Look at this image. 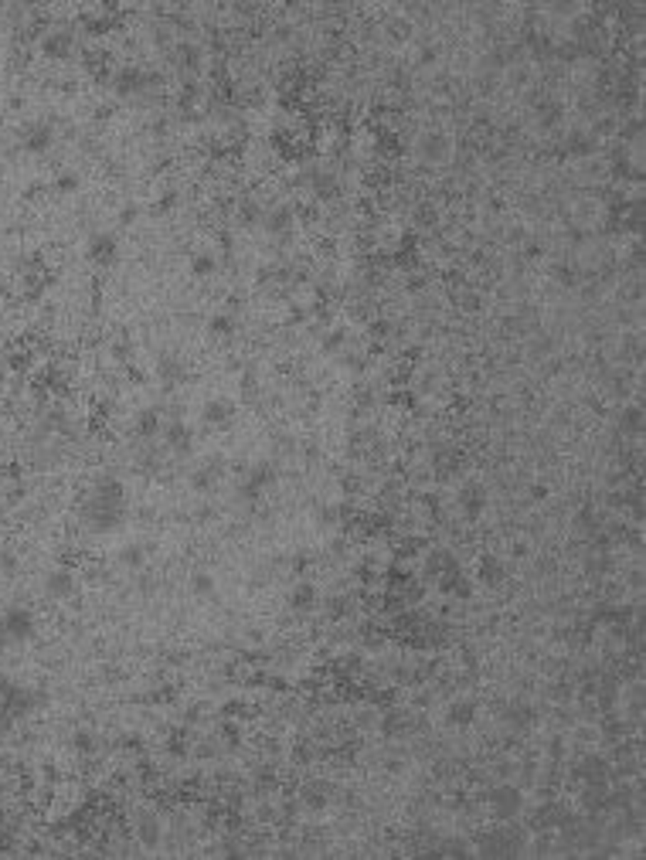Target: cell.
<instances>
[{
    "instance_id": "cell-17",
    "label": "cell",
    "mask_w": 646,
    "mask_h": 860,
    "mask_svg": "<svg viewBox=\"0 0 646 860\" xmlns=\"http://www.w3.org/2000/svg\"><path fill=\"white\" fill-rule=\"evenodd\" d=\"M507 578V571H504V561L500 558H483L480 561V582L483 585H500Z\"/></svg>"
},
{
    "instance_id": "cell-5",
    "label": "cell",
    "mask_w": 646,
    "mask_h": 860,
    "mask_svg": "<svg viewBox=\"0 0 646 860\" xmlns=\"http://www.w3.org/2000/svg\"><path fill=\"white\" fill-rule=\"evenodd\" d=\"M75 588H78V582H75V571L72 568H51L45 575V595L48 599L65 602V599L75 595Z\"/></svg>"
},
{
    "instance_id": "cell-20",
    "label": "cell",
    "mask_w": 646,
    "mask_h": 860,
    "mask_svg": "<svg viewBox=\"0 0 646 860\" xmlns=\"http://www.w3.org/2000/svg\"><path fill=\"white\" fill-rule=\"evenodd\" d=\"M473 718H477V704L473 701H456V704L449 707V724H456V728L473 724Z\"/></svg>"
},
{
    "instance_id": "cell-29",
    "label": "cell",
    "mask_w": 646,
    "mask_h": 860,
    "mask_svg": "<svg viewBox=\"0 0 646 860\" xmlns=\"http://www.w3.org/2000/svg\"><path fill=\"white\" fill-rule=\"evenodd\" d=\"M313 187H317V198H334V194H337V181H334V177H327V174H320Z\"/></svg>"
},
{
    "instance_id": "cell-16",
    "label": "cell",
    "mask_w": 646,
    "mask_h": 860,
    "mask_svg": "<svg viewBox=\"0 0 646 860\" xmlns=\"http://www.w3.org/2000/svg\"><path fill=\"white\" fill-rule=\"evenodd\" d=\"M460 504H462V510H466V517H480L483 507H487V497H483L480 487H466V490L460 493Z\"/></svg>"
},
{
    "instance_id": "cell-4",
    "label": "cell",
    "mask_w": 646,
    "mask_h": 860,
    "mask_svg": "<svg viewBox=\"0 0 646 860\" xmlns=\"http://www.w3.org/2000/svg\"><path fill=\"white\" fill-rule=\"evenodd\" d=\"M147 85H154V75L137 68V65H126V68H120L112 75V92L116 95H139Z\"/></svg>"
},
{
    "instance_id": "cell-34",
    "label": "cell",
    "mask_w": 646,
    "mask_h": 860,
    "mask_svg": "<svg viewBox=\"0 0 646 860\" xmlns=\"http://www.w3.org/2000/svg\"><path fill=\"white\" fill-rule=\"evenodd\" d=\"M157 829H160V827H157V819H143V827H139V837H143L147 844H154V840H157Z\"/></svg>"
},
{
    "instance_id": "cell-9",
    "label": "cell",
    "mask_w": 646,
    "mask_h": 860,
    "mask_svg": "<svg viewBox=\"0 0 646 860\" xmlns=\"http://www.w3.org/2000/svg\"><path fill=\"white\" fill-rule=\"evenodd\" d=\"M72 45H75V38H72L68 28H51L41 38V51H45L48 58H68L72 55Z\"/></svg>"
},
{
    "instance_id": "cell-33",
    "label": "cell",
    "mask_w": 646,
    "mask_h": 860,
    "mask_svg": "<svg viewBox=\"0 0 646 860\" xmlns=\"http://www.w3.org/2000/svg\"><path fill=\"white\" fill-rule=\"evenodd\" d=\"M242 221H248V225L259 221V204H255V201H245V204H242Z\"/></svg>"
},
{
    "instance_id": "cell-1",
    "label": "cell",
    "mask_w": 646,
    "mask_h": 860,
    "mask_svg": "<svg viewBox=\"0 0 646 860\" xmlns=\"http://www.w3.org/2000/svg\"><path fill=\"white\" fill-rule=\"evenodd\" d=\"M85 521L99 534L120 527V521H123V487L116 479H99L95 483L92 497L85 504Z\"/></svg>"
},
{
    "instance_id": "cell-15",
    "label": "cell",
    "mask_w": 646,
    "mask_h": 860,
    "mask_svg": "<svg viewBox=\"0 0 646 860\" xmlns=\"http://www.w3.org/2000/svg\"><path fill=\"white\" fill-rule=\"evenodd\" d=\"M317 605V588L309 582H296L290 592V609L292 612H309Z\"/></svg>"
},
{
    "instance_id": "cell-11",
    "label": "cell",
    "mask_w": 646,
    "mask_h": 860,
    "mask_svg": "<svg viewBox=\"0 0 646 860\" xmlns=\"http://www.w3.org/2000/svg\"><path fill=\"white\" fill-rule=\"evenodd\" d=\"M490 806L497 816H514L517 809H521V792L514 789V785H500V789H493L490 792Z\"/></svg>"
},
{
    "instance_id": "cell-38",
    "label": "cell",
    "mask_w": 646,
    "mask_h": 860,
    "mask_svg": "<svg viewBox=\"0 0 646 860\" xmlns=\"http://www.w3.org/2000/svg\"><path fill=\"white\" fill-rule=\"evenodd\" d=\"M327 609H330V615H340L344 609H347V602H344V599H330V602H327Z\"/></svg>"
},
{
    "instance_id": "cell-35",
    "label": "cell",
    "mask_w": 646,
    "mask_h": 860,
    "mask_svg": "<svg viewBox=\"0 0 646 860\" xmlns=\"http://www.w3.org/2000/svg\"><path fill=\"white\" fill-rule=\"evenodd\" d=\"M14 568H17V558L11 551H0V571L4 575H14Z\"/></svg>"
},
{
    "instance_id": "cell-19",
    "label": "cell",
    "mask_w": 646,
    "mask_h": 860,
    "mask_svg": "<svg viewBox=\"0 0 646 860\" xmlns=\"http://www.w3.org/2000/svg\"><path fill=\"white\" fill-rule=\"evenodd\" d=\"M265 228L272 231V235H286V231L292 228V211L290 208H272V211L265 215Z\"/></svg>"
},
{
    "instance_id": "cell-28",
    "label": "cell",
    "mask_w": 646,
    "mask_h": 860,
    "mask_svg": "<svg viewBox=\"0 0 646 860\" xmlns=\"http://www.w3.org/2000/svg\"><path fill=\"white\" fill-rule=\"evenodd\" d=\"M568 150L575 156H585L588 150H592V139L585 137V133H571V137H568Z\"/></svg>"
},
{
    "instance_id": "cell-7",
    "label": "cell",
    "mask_w": 646,
    "mask_h": 860,
    "mask_svg": "<svg viewBox=\"0 0 646 860\" xmlns=\"http://www.w3.org/2000/svg\"><path fill=\"white\" fill-rule=\"evenodd\" d=\"M51 143H55V129H51V123H31V126H24V133H21V147H24L28 154H48Z\"/></svg>"
},
{
    "instance_id": "cell-3",
    "label": "cell",
    "mask_w": 646,
    "mask_h": 860,
    "mask_svg": "<svg viewBox=\"0 0 646 860\" xmlns=\"http://www.w3.org/2000/svg\"><path fill=\"white\" fill-rule=\"evenodd\" d=\"M34 636V612L28 605H11L0 612V646H21Z\"/></svg>"
},
{
    "instance_id": "cell-36",
    "label": "cell",
    "mask_w": 646,
    "mask_h": 860,
    "mask_svg": "<svg viewBox=\"0 0 646 860\" xmlns=\"http://www.w3.org/2000/svg\"><path fill=\"white\" fill-rule=\"evenodd\" d=\"M139 215V208H133V204H126L123 211H120V225H133Z\"/></svg>"
},
{
    "instance_id": "cell-24",
    "label": "cell",
    "mask_w": 646,
    "mask_h": 860,
    "mask_svg": "<svg viewBox=\"0 0 646 860\" xmlns=\"http://www.w3.org/2000/svg\"><path fill=\"white\" fill-rule=\"evenodd\" d=\"M72 745H75V752L92 755L95 748H99V738H95L89 728H82V731H75V735H72Z\"/></svg>"
},
{
    "instance_id": "cell-6",
    "label": "cell",
    "mask_w": 646,
    "mask_h": 860,
    "mask_svg": "<svg viewBox=\"0 0 646 860\" xmlns=\"http://www.w3.org/2000/svg\"><path fill=\"white\" fill-rule=\"evenodd\" d=\"M85 252H89V259L95 265H112V262L120 259V238L109 235V231H95L92 238H89V245H85Z\"/></svg>"
},
{
    "instance_id": "cell-39",
    "label": "cell",
    "mask_w": 646,
    "mask_h": 860,
    "mask_svg": "<svg viewBox=\"0 0 646 860\" xmlns=\"http://www.w3.org/2000/svg\"><path fill=\"white\" fill-rule=\"evenodd\" d=\"M0 493H4V479H0Z\"/></svg>"
},
{
    "instance_id": "cell-26",
    "label": "cell",
    "mask_w": 646,
    "mask_h": 860,
    "mask_svg": "<svg viewBox=\"0 0 646 860\" xmlns=\"http://www.w3.org/2000/svg\"><path fill=\"white\" fill-rule=\"evenodd\" d=\"M191 592H194V595H211V592H215V578H211L208 571H198V575L191 578Z\"/></svg>"
},
{
    "instance_id": "cell-2",
    "label": "cell",
    "mask_w": 646,
    "mask_h": 860,
    "mask_svg": "<svg viewBox=\"0 0 646 860\" xmlns=\"http://www.w3.org/2000/svg\"><path fill=\"white\" fill-rule=\"evenodd\" d=\"M45 704V694L38 687H24L7 676H0V731H11L17 721H24Z\"/></svg>"
},
{
    "instance_id": "cell-8",
    "label": "cell",
    "mask_w": 646,
    "mask_h": 860,
    "mask_svg": "<svg viewBox=\"0 0 646 860\" xmlns=\"http://www.w3.org/2000/svg\"><path fill=\"white\" fill-rule=\"evenodd\" d=\"M160 432H164V446H167L170 452L187 456V452L194 449V432H191V425H187V422H167Z\"/></svg>"
},
{
    "instance_id": "cell-27",
    "label": "cell",
    "mask_w": 646,
    "mask_h": 860,
    "mask_svg": "<svg viewBox=\"0 0 646 860\" xmlns=\"http://www.w3.org/2000/svg\"><path fill=\"white\" fill-rule=\"evenodd\" d=\"M619 422H623V429L626 432H640V425H643V412H640V408H626V412L619 415Z\"/></svg>"
},
{
    "instance_id": "cell-12",
    "label": "cell",
    "mask_w": 646,
    "mask_h": 860,
    "mask_svg": "<svg viewBox=\"0 0 646 860\" xmlns=\"http://www.w3.org/2000/svg\"><path fill=\"white\" fill-rule=\"evenodd\" d=\"M231 418H235V405H231L228 398H211L208 405H204V422H208L211 429H228Z\"/></svg>"
},
{
    "instance_id": "cell-14",
    "label": "cell",
    "mask_w": 646,
    "mask_h": 860,
    "mask_svg": "<svg viewBox=\"0 0 646 860\" xmlns=\"http://www.w3.org/2000/svg\"><path fill=\"white\" fill-rule=\"evenodd\" d=\"M157 374H160V381L164 384H181L187 378V368L181 357H174V354H164L160 361H157Z\"/></svg>"
},
{
    "instance_id": "cell-30",
    "label": "cell",
    "mask_w": 646,
    "mask_h": 860,
    "mask_svg": "<svg viewBox=\"0 0 646 860\" xmlns=\"http://www.w3.org/2000/svg\"><path fill=\"white\" fill-rule=\"evenodd\" d=\"M181 65H184V68H198V65H201V51H198V48H187V45L181 48Z\"/></svg>"
},
{
    "instance_id": "cell-22",
    "label": "cell",
    "mask_w": 646,
    "mask_h": 860,
    "mask_svg": "<svg viewBox=\"0 0 646 860\" xmlns=\"http://www.w3.org/2000/svg\"><path fill=\"white\" fill-rule=\"evenodd\" d=\"M120 561H123L126 568H143V561H147V548H143V544H126L123 551H120Z\"/></svg>"
},
{
    "instance_id": "cell-13",
    "label": "cell",
    "mask_w": 646,
    "mask_h": 860,
    "mask_svg": "<svg viewBox=\"0 0 646 860\" xmlns=\"http://www.w3.org/2000/svg\"><path fill=\"white\" fill-rule=\"evenodd\" d=\"M160 429H164L160 412L157 408H139L137 418H133V432H137L139 439H154V435H160Z\"/></svg>"
},
{
    "instance_id": "cell-37",
    "label": "cell",
    "mask_w": 646,
    "mask_h": 860,
    "mask_svg": "<svg viewBox=\"0 0 646 860\" xmlns=\"http://www.w3.org/2000/svg\"><path fill=\"white\" fill-rule=\"evenodd\" d=\"M340 340H344V334H340V330H337V334H330V337L323 340V347H327V351L334 354V351H337V347H340Z\"/></svg>"
},
{
    "instance_id": "cell-10",
    "label": "cell",
    "mask_w": 646,
    "mask_h": 860,
    "mask_svg": "<svg viewBox=\"0 0 646 860\" xmlns=\"http://www.w3.org/2000/svg\"><path fill=\"white\" fill-rule=\"evenodd\" d=\"M272 483H276V469H272L269 462H259V466L248 469V479L242 483V497H245V500H255V497H259L265 487H272Z\"/></svg>"
},
{
    "instance_id": "cell-23",
    "label": "cell",
    "mask_w": 646,
    "mask_h": 860,
    "mask_svg": "<svg viewBox=\"0 0 646 860\" xmlns=\"http://www.w3.org/2000/svg\"><path fill=\"white\" fill-rule=\"evenodd\" d=\"M208 330H211L215 337H231V334H235V320H231L228 313H215V317L208 320Z\"/></svg>"
},
{
    "instance_id": "cell-31",
    "label": "cell",
    "mask_w": 646,
    "mask_h": 860,
    "mask_svg": "<svg viewBox=\"0 0 646 860\" xmlns=\"http://www.w3.org/2000/svg\"><path fill=\"white\" fill-rule=\"evenodd\" d=\"M303 799H307L313 809H320L323 802H327V789H317V785H313V789H307V792H303Z\"/></svg>"
},
{
    "instance_id": "cell-18",
    "label": "cell",
    "mask_w": 646,
    "mask_h": 860,
    "mask_svg": "<svg viewBox=\"0 0 646 860\" xmlns=\"http://www.w3.org/2000/svg\"><path fill=\"white\" fill-rule=\"evenodd\" d=\"M218 477H221V462H208L204 469H198V473L191 477V487H194V490H201V493H208L218 483Z\"/></svg>"
},
{
    "instance_id": "cell-21",
    "label": "cell",
    "mask_w": 646,
    "mask_h": 860,
    "mask_svg": "<svg viewBox=\"0 0 646 860\" xmlns=\"http://www.w3.org/2000/svg\"><path fill=\"white\" fill-rule=\"evenodd\" d=\"M191 272H194V276H201V279L211 276V272H218V259L211 255V252H198V255L191 259Z\"/></svg>"
},
{
    "instance_id": "cell-25",
    "label": "cell",
    "mask_w": 646,
    "mask_h": 860,
    "mask_svg": "<svg viewBox=\"0 0 646 860\" xmlns=\"http://www.w3.org/2000/svg\"><path fill=\"white\" fill-rule=\"evenodd\" d=\"M78 187H82V177H78L75 170H62L55 177V191H62V194H75Z\"/></svg>"
},
{
    "instance_id": "cell-32",
    "label": "cell",
    "mask_w": 646,
    "mask_h": 860,
    "mask_svg": "<svg viewBox=\"0 0 646 860\" xmlns=\"http://www.w3.org/2000/svg\"><path fill=\"white\" fill-rule=\"evenodd\" d=\"M174 204H177V191H167V194H160V198H157V211H164V215H167V211H174Z\"/></svg>"
}]
</instances>
